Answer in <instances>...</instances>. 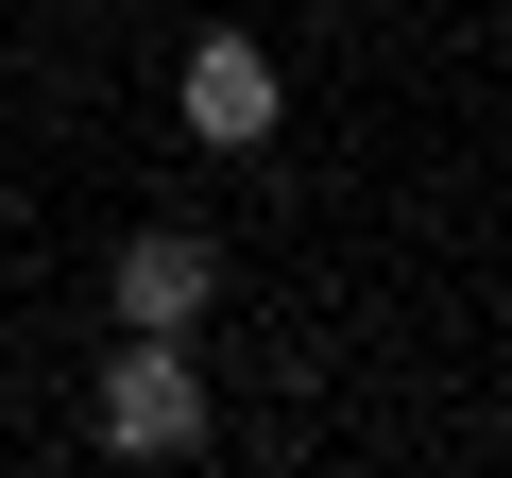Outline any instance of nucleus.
Segmentation results:
<instances>
[{"instance_id": "obj_1", "label": "nucleus", "mask_w": 512, "mask_h": 478, "mask_svg": "<svg viewBox=\"0 0 512 478\" xmlns=\"http://www.w3.org/2000/svg\"><path fill=\"white\" fill-rule=\"evenodd\" d=\"M205 359H188V325H120L103 342V461H205Z\"/></svg>"}, {"instance_id": "obj_2", "label": "nucleus", "mask_w": 512, "mask_h": 478, "mask_svg": "<svg viewBox=\"0 0 512 478\" xmlns=\"http://www.w3.org/2000/svg\"><path fill=\"white\" fill-rule=\"evenodd\" d=\"M171 120H188L205 154H256V137L291 120V69H274V52L222 18V35H188V52H171Z\"/></svg>"}, {"instance_id": "obj_3", "label": "nucleus", "mask_w": 512, "mask_h": 478, "mask_svg": "<svg viewBox=\"0 0 512 478\" xmlns=\"http://www.w3.org/2000/svg\"><path fill=\"white\" fill-rule=\"evenodd\" d=\"M103 308H120V325H205V308H222V239H205V222H137L120 257H103Z\"/></svg>"}]
</instances>
